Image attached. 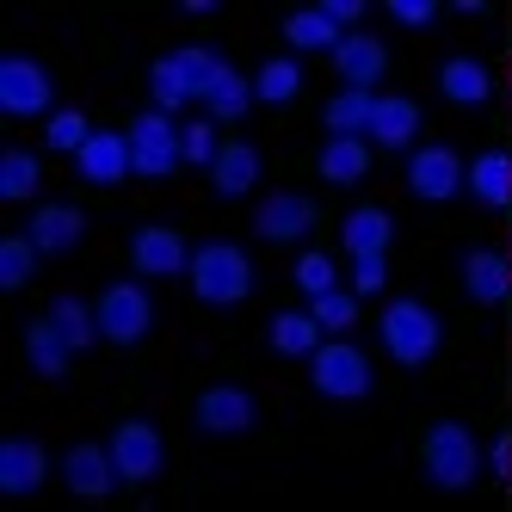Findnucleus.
Returning a JSON list of instances; mask_svg holds the SVG:
<instances>
[{
	"label": "nucleus",
	"instance_id": "29",
	"mask_svg": "<svg viewBox=\"0 0 512 512\" xmlns=\"http://www.w3.org/2000/svg\"><path fill=\"white\" fill-rule=\"evenodd\" d=\"M50 321H56V334L75 346V352H87V346L99 340V315H93L81 297H56V303H50Z\"/></svg>",
	"mask_w": 512,
	"mask_h": 512
},
{
	"label": "nucleus",
	"instance_id": "19",
	"mask_svg": "<svg viewBox=\"0 0 512 512\" xmlns=\"http://www.w3.org/2000/svg\"><path fill=\"white\" fill-rule=\"evenodd\" d=\"M44 475H50V457L31 445V438H7V445H0V488L7 494H38Z\"/></svg>",
	"mask_w": 512,
	"mask_h": 512
},
{
	"label": "nucleus",
	"instance_id": "42",
	"mask_svg": "<svg viewBox=\"0 0 512 512\" xmlns=\"http://www.w3.org/2000/svg\"><path fill=\"white\" fill-rule=\"evenodd\" d=\"M488 463H494V475H512V438H494V457Z\"/></svg>",
	"mask_w": 512,
	"mask_h": 512
},
{
	"label": "nucleus",
	"instance_id": "43",
	"mask_svg": "<svg viewBox=\"0 0 512 512\" xmlns=\"http://www.w3.org/2000/svg\"><path fill=\"white\" fill-rule=\"evenodd\" d=\"M506 260H512V253H506Z\"/></svg>",
	"mask_w": 512,
	"mask_h": 512
},
{
	"label": "nucleus",
	"instance_id": "27",
	"mask_svg": "<svg viewBox=\"0 0 512 512\" xmlns=\"http://www.w3.org/2000/svg\"><path fill=\"white\" fill-rule=\"evenodd\" d=\"M25 352H31V371L56 383V377L68 371V352H75V346L56 334V321H31V327H25Z\"/></svg>",
	"mask_w": 512,
	"mask_h": 512
},
{
	"label": "nucleus",
	"instance_id": "39",
	"mask_svg": "<svg viewBox=\"0 0 512 512\" xmlns=\"http://www.w3.org/2000/svg\"><path fill=\"white\" fill-rule=\"evenodd\" d=\"M383 278H389V266H383V260H352V284H358V297H377Z\"/></svg>",
	"mask_w": 512,
	"mask_h": 512
},
{
	"label": "nucleus",
	"instance_id": "40",
	"mask_svg": "<svg viewBox=\"0 0 512 512\" xmlns=\"http://www.w3.org/2000/svg\"><path fill=\"white\" fill-rule=\"evenodd\" d=\"M389 13H395L401 25H414V31H420V25H432V13H438V7H432V0H395Z\"/></svg>",
	"mask_w": 512,
	"mask_h": 512
},
{
	"label": "nucleus",
	"instance_id": "36",
	"mask_svg": "<svg viewBox=\"0 0 512 512\" xmlns=\"http://www.w3.org/2000/svg\"><path fill=\"white\" fill-rule=\"evenodd\" d=\"M297 290L327 297V290H334V260H327V253H303V260H297Z\"/></svg>",
	"mask_w": 512,
	"mask_h": 512
},
{
	"label": "nucleus",
	"instance_id": "21",
	"mask_svg": "<svg viewBox=\"0 0 512 512\" xmlns=\"http://www.w3.org/2000/svg\"><path fill=\"white\" fill-rule=\"evenodd\" d=\"M340 241H346L352 260H383L389 241H395V216L389 210H352L346 229H340Z\"/></svg>",
	"mask_w": 512,
	"mask_h": 512
},
{
	"label": "nucleus",
	"instance_id": "8",
	"mask_svg": "<svg viewBox=\"0 0 512 512\" xmlns=\"http://www.w3.org/2000/svg\"><path fill=\"white\" fill-rule=\"evenodd\" d=\"M179 155H186V136H179L167 124V112H142L136 130H130V161L142 179H167L179 167Z\"/></svg>",
	"mask_w": 512,
	"mask_h": 512
},
{
	"label": "nucleus",
	"instance_id": "17",
	"mask_svg": "<svg viewBox=\"0 0 512 512\" xmlns=\"http://www.w3.org/2000/svg\"><path fill=\"white\" fill-rule=\"evenodd\" d=\"M334 68H340L346 87L371 93V87L383 81V68H389V50H383L377 38H364V31H352V38H340V50H334Z\"/></svg>",
	"mask_w": 512,
	"mask_h": 512
},
{
	"label": "nucleus",
	"instance_id": "14",
	"mask_svg": "<svg viewBox=\"0 0 512 512\" xmlns=\"http://www.w3.org/2000/svg\"><path fill=\"white\" fill-rule=\"evenodd\" d=\"M506 290H512V260H500L488 247H469L463 253V297L482 303V309H500Z\"/></svg>",
	"mask_w": 512,
	"mask_h": 512
},
{
	"label": "nucleus",
	"instance_id": "12",
	"mask_svg": "<svg viewBox=\"0 0 512 512\" xmlns=\"http://www.w3.org/2000/svg\"><path fill=\"white\" fill-rule=\"evenodd\" d=\"M253 229H260V241H303L315 229V204L303 192H272L253 210Z\"/></svg>",
	"mask_w": 512,
	"mask_h": 512
},
{
	"label": "nucleus",
	"instance_id": "22",
	"mask_svg": "<svg viewBox=\"0 0 512 512\" xmlns=\"http://www.w3.org/2000/svg\"><path fill=\"white\" fill-rule=\"evenodd\" d=\"M438 93H445L451 105H488L494 99V75L482 62H469V56H451L445 68H438Z\"/></svg>",
	"mask_w": 512,
	"mask_h": 512
},
{
	"label": "nucleus",
	"instance_id": "20",
	"mask_svg": "<svg viewBox=\"0 0 512 512\" xmlns=\"http://www.w3.org/2000/svg\"><path fill=\"white\" fill-rule=\"evenodd\" d=\"M253 179H260V149H253V142H223V155L210 167L216 198H247Z\"/></svg>",
	"mask_w": 512,
	"mask_h": 512
},
{
	"label": "nucleus",
	"instance_id": "5",
	"mask_svg": "<svg viewBox=\"0 0 512 512\" xmlns=\"http://www.w3.org/2000/svg\"><path fill=\"white\" fill-rule=\"evenodd\" d=\"M309 383L327 401H364L371 395V358H364L358 346H346V340H334V346H321L309 358Z\"/></svg>",
	"mask_w": 512,
	"mask_h": 512
},
{
	"label": "nucleus",
	"instance_id": "4",
	"mask_svg": "<svg viewBox=\"0 0 512 512\" xmlns=\"http://www.w3.org/2000/svg\"><path fill=\"white\" fill-rule=\"evenodd\" d=\"M383 346H389V358L395 364H408V371H420V364L438 352V340H445V327H438V315L426 309V303H414V297H395L389 309H383Z\"/></svg>",
	"mask_w": 512,
	"mask_h": 512
},
{
	"label": "nucleus",
	"instance_id": "18",
	"mask_svg": "<svg viewBox=\"0 0 512 512\" xmlns=\"http://www.w3.org/2000/svg\"><path fill=\"white\" fill-rule=\"evenodd\" d=\"M31 247L38 253H68L81 235H87V216L75 210V204H44V210H31Z\"/></svg>",
	"mask_w": 512,
	"mask_h": 512
},
{
	"label": "nucleus",
	"instance_id": "7",
	"mask_svg": "<svg viewBox=\"0 0 512 512\" xmlns=\"http://www.w3.org/2000/svg\"><path fill=\"white\" fill-rule=\"evenodd\" d=\"M149 327H155V303H149V290H142V284H112L99 297V334L112 340V346H136Z\"/></svg>",
	"mask_w": 512,
	"mask_h": 512
},
{
	"label": "nucleus",
	"instance_id": "34",
	"mask_svg": "<svg viewBox=\"0 0 512 512\" xmlns=\"http://www.w3.org/2000/svg\"><path fill=\"white\" fill-rule=\"evenodd\" d=\"M31 260H38V247H31V235L0 241V290H19V284L31 278Z\"/></svg>",
	"mask_w": 512,
	"mask_h": 512
},
{
	"label": "nucleus",
	"instance_id": "23",
	"mask_svg": "<svg viewBox=\"0 0 512 512\" xmlns=\"http://www.w3.org/2000/svg\"><path fill=\"white\" fill-rule=\"evenodd\" d=\"M469 198L482 204V210H506L512 204V161L506 155H475L469 161Z\"/></svg>",
	"mask_w": 512,
	"mask_h": 512
},
{
	"label": "nucleus",
	"instance_id": "3",
	"mask_svg": "<svg viewBox=\"0 0 512 512\" xmlns=\"http://www.w3.org/2000/svg\"><path fill=\"white\" fill-rule=\"evenodd\" d=\"M420 457H426V482H432V488H445V494H463L475 475H482V451H475L469 426H457V420L426 426Z\"/></svg>",
	"mask_w": 512,
	"mask_h": 512
},
{
	"label": "nucleus",
	"instance_id": "24",
	"mask_svg": "<svg viewBox=\"0 0 512 512\" xmlns=\"http://www.w3.org/2000/svg\"><path fill=\"white\" fill-rule=\"evenodd\" d=\"M364 173H371L364 136H327V149H321V179H327V186H358Z\"/></svg>",
	"mask_w": 512,
	"mask_h": 512
},
{
	"label": "nucleus",
	"instance_id": "32",
	"mask_svg": "<svg viewBox=\"0 0 512 512\" xmlns=\"http://www.w3.org/2000/svg\"><path fill=\"white\" fill-rule=\"evenodd\" d=\"M204 105H210V118H247V105H253V81H241L235 68H223V75L210 81Z\"/></svg>",
	"mask_w": 512,
	"mask_h": 512
},
{
	"label": "nucleus",
	"instance_id": "2",
	"mask_svg": "<svg viewBox=\"0 0 512 512\" xmlns=\"http://www.w3.org/2000/svg\"><path fill=\"white\" fill-rule=\"evenodd\" d=\"M223 56H216L210 44H186V50H173V56H161L155 62V75H149V87H155V105L161 112H179V105H192V99H204L210 93V81L223 75Z\"/></svg>",
	"mask_w": 512,
	"mask_h": 512
},
{
	"label": "nucleus",
	"instance_id": "13",
	"mask_svg": "<svg viewBox=\"0 0 512 512\" xmlns=\"http://www.w3.org/2000/svg\"><path fill=\"white\" fill-rule=\"evenodd\" d=\"M253 420H260V408H253V395L235 389V383H216L198 395V432H247Z\"/></svg>",
	"mask_w": 512,
	"mask_h": 512
},
{
	"label": "nucleus",
	"instance_id": "38",
	"mask_svg": "<svg viewBox=\"0 0 512 512\" xmlns=\"http://www.w3.org/2000/svg\"><path fill=\"white\" fill-rule=\"evenodd\" d=\"M186 136V161H198V167H216V155H223V142L210 136V124H192V130H179Z\"/></svg>",
	"mask_w": 512,
	"mask_h": 512
},
{
	"label": "nucleus",
	"instance_id": "9",
	"mask_svg": "<svg viewBox=\"0 0 512 512\" xmlns=\"http://www.w3.org/2000/svg\"><path fill=\"white\" fill-rule=\"evenodd\" d=\"M50 99H56V87L31 56L0 62V112L7 118H38V112H50Z\"/></svg>",
	"mask_w": 512,
	"mask_h": 512
},
{
	"label": "nucleus",
	"instance_id": "10",
	"mask_svg": "<svg viewBox=\"0 0 512 512\" xmlns=\"http://www.w3.org/2000/svg\"><path fill=\"white\" fill-rule=\"evenodd\" d=\"M112 463H118V475H124V482H155V475H161V463H167L161 432H155L149 420H124V426L112 432Z\"/></svg>",
	"mask_w": 512,
	"mask_h": 512
},
{
	"label": "nucleus",
	"instance_id": "15",
	"mask_svg": "<svg viewBox=\"0 0 512 512\" xmlns=\"http://www.w3.org/2000/svg\"><path fill=\"white\" fill-rule=\"evenodd\" d=\"M75 167H81L87 186H118L124 173H136V161H130V136H118V130H93Z\"/></svg>",
	"mask_w": 512,
	"mask_h": 512
},
{
	"label": "nucleus",
	"instance_id": "28",
	"mask_svg": "<svg viewBox=\"0 0 512 512\" xmlns=\"http://www.w3.org/2000/svg\"><path fill=\"white\" fill-rule=\"evenodd\" d=\"M371 118H377V93L346 87L340 99H327V130L334 136H371Z\"/></svg>",
	"mask_w": 512,
	"mask_h": 512
},
{
	"label": "nucleus",
	"instance_id": "11",
	"mask_svg": "<svg viewBox=\"0 0 512 512\" xmlns=\"http://www.w3.org/2000/svg\"><path fill=\"white\" fill-rule=\"evenodd\" d=\"M62 482H68V494H81V500H105L112 494V482H124L118 475V463H112V445H75L62 457Z\"/></svg>",
	"mask_w": 512,
	"mask_h": 512
},
{
	"label": "nucleus",
	"instance_id": "31",
	"mask_svg": "<svg viewBox=\"0 0 512 512\" xmlns=\"http://www.w3.org/2000/svg\"><path fill=\"white\" fill-rule=\"evenodd\" d=\"M303 93V62H266L260 75H253V99H266V105H290Z\"/></svg>",
	"mask_w": 512,
	"mask_h": 512
},
{
	"label": "nucleus",
	"instance_id": "35",
	"mask_svg": "<svg viewBox=\"0 0 512 512\" xmlns=\"http://www.w3.org/2000/svg\"><path fill=\"white\" fill-rule=\"evenodd\" d=\"M315 321L327 327V334H340V327L358 321V297H346V290H327V297H315Z\"/></svg>",
	"mask_w": 512,
	"mask_h": 512
},
{
	"label": "nucleus",
	"instance_id": "41",
	"mask_svg": "<svg viewBox=\"0 0 512 512\" xmlns=\"http://www.w3.org/2000/svg\"><path fill=\"white\" fill-rule=\"evenodd\" d=\"M321 13H327V19H334V25H352V19H358L364 7H358V0H327V7H321Z\"/></svg>",
	"mask_w": 512,
	"mask_h": 512
},
{
	"label": "nucleus",
	"instance_id": "25",
	"mask_svg": "<svg viewBox=\"0 0 512 512\" xmlns=\"http://www.w3.org/2000/svg\"><path fill=\"white\" fill-rule=\"evenodd\" d=\"M266 340H272L278 358H315V352H321V321H315V315H297V309H284V315H272Z\"/></svg>",
	"mask_w": 512,
	"mask_h": 512
},
{
	"label": "nucleus",
	"instance_id": "16",
	"mask_svg": "<svg viewBox=\"0 0 512 512\" xmlns=\"http://www.w3.org/2000/svg\"><path fill=\"white\" fill-rule=\"evenodd\" d=\"M130 260H136V272H149V278L192 272V253H186V241H179L173 229H136L130 235Z\"/></svg>",
	"mask_w": 512,
	"mask_h": 512
},
{
	"label": "nucleus",
	"instance_id": "33",
	"mask_svg": "<svg viewBox=\"0 0 512 512\" xmlns=\"http://www.w3.org/2000/svg\"><path fill=\"white\" fill-rule=\"evenodd\" d=\"M31 192H38V161H31L25 149H7V155H0V198H31Z\"/></svg>",
	"mask_w": 512,
	"mask_h": 512
},
{
	"label": "nucleus",
	"instance_id": "30",
	"mask_svg": "<svg viewBox=\"0 0 512 512\" xmlns=\"http://www.w3.org/2000/svg\"><path fill=\"white\" fill-rule=\"evenodd\" d=\"M284 38L297 44V50H340V25L327 19L321 7H309V13H290L284 19Z\"/></svg>",
	"mask_w": 512,
	"mask_h": 512
},
{
	"label": "nucleus",
	"instance_id": "1",
	"mask_svg": "<svg viewBox=\"0 0 512 512\" xmlns=\"http://www.w3.org/2000/svg\"><path fill=\"white\" fill-rule=\"evenodd\" d=\"M192 290H198V303L210 309H235L253 297V266H247V253L235 241H204L192 253Z\"/></svg>",
	"mask_w": 512,
	"mask_h": 512
},
{
	"label": "nucleus",
	"instance_id": "6",
	"mask_svg": "<svg viewBox=\"0 0 512 512\" xmlns=\"http://www.w3.org/2000/svg\"><path fill=\"white\" fill-rule=\"evenodd\" d=\"M408 192L420 204H451L457 192H469V173H463V161L445 149V142H426V149L408 155Z\"/></svg>",
	"mask_w": 512,
	"mask_h": 512
},
{
	"label": "nucleus",
	"instance_id": "26",
	"mask_svg": "<svg viewBox=\"0 0 512 512\" xmlns=\"http://www.w3.org/2000/svg\"><path fill=\"white\" fill-rule=\"evenodd\" d=\"M414 136H420V105L414 99H377L371 142H383V149H408Z\"/></svg>",
	"mask_w": 512,
	"mask_h": 512
},
{
	"label": "nucleus",
	"instance_id": "37",
	"mask_svg": "<svg viewBox=\"0 0 512 512\" xmlns=\"http://www.w3.org/2000/svg\"><path fill=\"white\" fill-rule=\"evenodd\" d=\"M87 136H93V130H87L81 112H56V118H50V149H75V155H81Z\"/></svg>",
	"mask_w": 512,
	"mask_h": 512
}]
</instances>
